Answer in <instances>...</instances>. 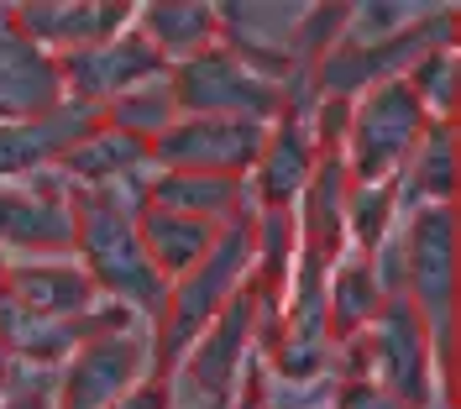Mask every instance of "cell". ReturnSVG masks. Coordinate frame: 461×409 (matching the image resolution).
<instances>
[{
    "label": "cell",
    "instance_id": "obj_1",
    "mask_svg": "<svg viewBox=\"0 0 461 409\" xmlns=\"http://www.w3.org/2000/svg\"><path fill=\"white\" fill-rule=\"evenodd\" d=\"M142 204L147 200H121L115 189H74V263L95 278L100 299L158 325L168 310V278L152 268L137 236Z\"/></svg>",
    "mask_w": 461,
    "mask_h": 409
},
{
    "label": "cell",
    "instance_id": "obj_2",
    "mask_svg": "<svg viewBox=\"0 0 461 409\" xmlns=\"http://www.w3.org/2000/svg\"><path fill=\"white\" fill-rule=\"evenodd\" d=\"M252 215L258 210L226 221L221 236H215V247L204 252V263L168 284V310H163V321L152 325V368L163 378H173V368L184 362V351L194 347V336L226 310L230 294L252 278Z\"/></svg>",
    "mask_w": 461,
    "mask_h": 409
},
{
    "label": "cell",
    "instance_id": "obj_3",
    "mask_svg": "<svg viewBox=\"0 0 461 409\" xmlns=\"http://www.w3.org/2000/svg\"><path fill=\"white\" fill-rule=\"evenodd\" d=\"M152 368V325L126 304H95L85 315V341L58 368V409H111Z\"/></svg>",
    "mask_w": 461,
    "mask_h": 409
},
{
    "label": "cell",
    "instance_id": "obj_4",
    "mask_svg": "<svg viewBox=\"0 0 461 409\" xmlns=\"http://www.w3.org/2000/svg\"><path fill=\"white\" fill-rule=\"evenodd\" d=\"M336 357H357L346 362V378H373L388 394H399L409 409H430L435 404V378H440V362H435V336L430 325L420 321V310L388 294L377 321L336 347Z\"/></svg>",
    "mask_w": 461,
    "mask_h": 409
},
{
    "label": "cell",
    "instance_id": "obj_5",
    "mask_svg": "<svg viewBox=\"0 0 461 409\" xmlns=\"http://www.w3.org/2000/svg\"><path fill=\"white\" fill-rule=\"evenodd\" d=\"M399 294L420 310L435 336L440 378L451 373V315H456V210L451 204H420L393 247Z\"/></svg>",
    "mask_w": 461,
    "mask_h": 409
},
{
    "label": "cell",
    "instance_id": "obj_6",
    "mask_svg": "<svg viewBox=\"0 0 461 409\" xmlns=\"http://www.w3.org/2000/svg\"><path fill=\"white\" fill-rule=\"evenodd\" d=\"M425 105L409 89V79H388L373 85L351 100L341 137V163L351 184H393L403 174V163L414 158V147L425 137Z\"/></svg>",
    "mask_w": 461,
    "mask_h": 409
},
{
    "label": "cell",
    "instance_id": "obj_7",
    "mask_svg": "<svg viewBox=\"0 0 461 409\" xmlns=\"http://www.w3.org/2000/svg\"><path fill=\"white\" fill-rule=\"evenodd\" d=\"M451 37H456V11H451V5H435V11H425L414 27L393 32V37H383V42H336V48L310 68L315 100H357L362 89L403 79L425 53L451 48Z\"/></svg>",
    "mask_w": 461,
    "mask_h": 409
},
{
    "label": "cell",
    "instance_id": "obj_8",
    "mask_svg": "<svg viewBox=\"0 0 461 409\" xmlns=\"http://www.w3.org/2000/svg\"><path fill=\"white\" fill-rule=\"evenodd\" d=\"M168 95L178 116H236V121H262V126H273L288 105V85L247 68L221 42L194 53V59L173 63Z\"/></svg>",
    "mask_w": 461,
    "mask_h": 409
},
{
    "label": "cell",
    "instance_id": "obj_9",
    "mask_svg": "<svg viewBox=\"0 0 461 409\" xmlns=\"http://www.w3.org/2000/svg\"><path fill=\"white\" fill-rule=\"evenodd\" d=\"M258 331H262V299L252 289V278H247L226 299V310L194 336V347L184 351V362L173 368V383H189L194 388V409H230L236 404L247 368L258 362L252 357Z\"/></svg>",
    "mask_w": 461,
    "mask_h": 409
},
{
    "label": "cell",
    "instance_id": "obj_10",
    "mask_svg": "<svg viewBox=\"0 0 461 409\" xmlns=\"http://www.w3.org/2000/svg\"><path fill=\"white\" fill-rule=\"evenodd\" d=\"M267 126L262 121H236V116H173L163 126L147 163H158V174H215V178H247L258 168Z\"/></svg>",
    "mask_w": 461,
    "mask_h": 409
},
{
    "label": "cell",
    "instance_id": "obj_11",
    "mask_svg": "<svg viewBox=\"0 0 461 409\" xmlns=\"http://www.w3.org/2000/svg\"><path fill=\"white\" fill-rule=\"evenodd\" d=\"M68 258L74 252V184L37 174L27 184H0V252Z\"/></svg>",
    "mask_w": 461,
    "mask_h": 409
},
{
    "label": "cell",
    "instance_id": "obj_12",
    "mask_svg": "<svg viewBox=\"0 0 461 409\" xmlns=\"http://www.w3.org/2000/svg\"><path fill=\"white\" fill-rule=\"evenodd\" d=\"M58 74H63V95L68 100H85L95 111H105L111 100L152 85V79H163L168 63L152 53V42H147L142 32L126 27V32H115V37H105V42H95V48L63 53Z\"/></svg>",
    "mask_w": 461,
    "mask_h": 409
},
{
    "label": "cell",
    "instance_id": "obj_13",
    "mask_svg": "<svg viewBox=\"0 0 461 409\" xmlns=\"http://www.w3.org/2000/svg\"><path fill=\"white\" fill-rule=\"evenodd\" d=\"M63 95V74L58 59L42 53L32 37L16 27V5H0V121H37L58 111Z\"/></svg>",
    "mask_w": 461,
    "mask_h": 409
},
{
    "label": "cell",
    "instance_id": "obj_14",
    "mask_svg": "<svg viewBox=\"0 0 461 409\" xmlns=\"http://www.w3.org/2000/svg\"><path fill=\"white\" fill-rule=\"evenodd\" d=\"M100 126V111L85 100H63L58 111L37 121H0V184L37 178L63 163V152L79 142L85 132Z\"/></svg>",
    "mask_w": 461,
    "mask_h": 409
},
{
    "label": "cell",
    "instance_id": "obj_15",
    "mask_svg": "<svg viewBox=\"0 0 461 409\" xmlns=\"http://www.w3.org/2000/svg\"><path fill=\"white\" fill-rule=\"evenodd\" d=\"M131 16H137V5H126V0H85V5H74V0H37V5H16V27L22 37H32L42 53H79V48H95V42H105L115 32L131 27Z\"/></svg>",
    "mask_w": 461,
    "mask_h": 409
},
{
    "label": "cell",
    "instance_id": "obj_16",
    "mask_svg": "<svg viewBox=\"0 0 461 409\" xmlns=\"http://www.w3.org/2000/svg\"><path fill=\"white\" fill-rule=\"evenodd\" d=\"M0 294H11L16 304H27L37 315H53V321H79L95 304H105L95 278L68 258H22V263H5L0 273Z\"/></svg>",
    "mask_w": 461,
    "mask_h": 409
},
{
    "label": "cell",
    "instance_id": "obj_17",
    "mask_svg": "<svg viewBox=\"0 0 461 409\" xmlns=\"http://www.w3.org/2000/svg\"><path fill=\"white\" fill-rule=\"evenodd\" d=\"M79 341H85V315L79 321H53V315H37L27 304H16L11 294H0V351L11 362L63 368Z\"/></svg>",
    "mask_w": 461,
    "mask_h": 409
},
{
    "label": "cell",
    "instance_id": "obj_18",
    "mask_svg": "<svg viewBox=\"0 0 461 409\" xmlns=\"http://www.w3.org/2000/svg\"><path fill=\"white\" fill-rule=\"evenodd\" d=\"M137 236H142L147 258L163 278H184L204 263V252L215 247L221 226H210L200 215H178V210H163V204H142L137 210Z\"/></svg>",
    "mask_w": 461,
    "mask_h": 409
},
{
    "label": "cell",
    "instance_id": "obj_19",
    "mask_svg": "<svg viewBox=\"0 0 461 409\" xmlns=\"http://www.w3.org/2000/svg\"><path fill=\"white\" fill-rule=\"evenodd\" d=\"M383 299H388V284H383L377 258L351 252V258H336V263H330V278H325V315H330L336 347L351 341V336H362V331L377 321Z\"/></svg>",
    "mask_w": 461,
    "mask_h": 409
},
{
    "label": "cell",
    "instance_id": "obj_20",
    "mask_svg": "<svg viewBox=\"0 0 461 409\" xmlns=\"http://www.w3.org/2000/svg\"><path fill=\"white\" fill-rule=\"evenodd\" d=\"M142 163H147V142L142 137H131V132H121V126H105V121H100L95 132H85L79 142L63 152L58 174L68 178L74 189H111V184H126Z\"/></svg>",
    "mask_w": 461,
    "mask_h": 409
},
{
    "label": "cell",
    "instance_id": "obj_21",
    "mask_svg": "<svg viewBox=\"0 0 461 409\" xmlns=\"http://www.w3.org/2000/svg\"><path fill=\"white\" fill-rule=\"evenodd\" d=\"M137 32L152 42V53L168 63H184L215 48L221 42V22H215V5H200V0H163V5H137Z\"/></svg>",
    "mask_w": 461,
    "mask_h": 409
},
{
    "label": "cell",
    "instance_id": "obj_22",
    "mask_svg": "<svg viewBox=\"0 0 461 409\" xmlns=\"http://www.w3.org/2000/svg\"><path fill=\"white\" fill-rule=\"evenodd\" d=\"M147 204H163L178 215H200L210 226H226L236 215L258 210L247 195V178H215V174H158L147 184Z\"/></svg>",
    "mask_w": 461,
    "mask_h": 409
},
{
    "label": "cell",
    "instance_id": "obj_23",
    "mask_svg": "<svg viewBox=\"0 0 461 409\" xmlns=\"http://www.w3.org/2000/svg\"><path fill=\"white\" fill-rule=\"evenodd\" d=\"M399 189L420 195L425 204H451L456 195V121H430L414 158L403 163Z\"/></svg>",
    "mask_w": 461,
    "mask_h": 409
},
{
    "label": "cell",
    "instance_id": "obj_24",
    "mask_svg": "<svg viewBox=\"0 0 461 409\" xmlns=\"http://www.w3.org/2000/svg\"><path fill=\"white\" fill-rule=\"evenodd\" d=\"M399 178L393 184H351L346 195V236L357 241L362 258H377L388 247V232H393V215H399Z\"/></svg>",
    "mask_w": 461,
    "mask_h": 409
},
{
    "label": "cell",
    "instance_id": "obj_25",
    "mask_svg": "<svg viewBox=\"0 0 461 409\" xmlns=\"http://www.w3.org/2000/svg\"><path fill=\"white\" fill-rule=\"evenodd\" d=\"M173 95H168V74L163 79H152V85L131 89V95H121V100H111L105 111H100V121L105 126H121V132H131V137H142L147 147H152V137L163 132V126H173Z\"/></svg>",
    "mask_w": 461,
    "mask_h": 409
},
{
    "label": "cell",
    "instance_id": "obj_26",
    "mask_svg": "<svg viewBox=\"0 0 461 409\" xmlns=\"http://www.w3.org/2000/svg\"><path fill=\"white\" fill-rule=\"evenodd\" d=\"M403 79H409V89L420 95V105H425V116L430 121H451L456 116V53H451V48L425 53Z\"/></svg>",
    "mask_w": 461,
    "mask_h": 409
},
{
    "label": "cell",
    "instance_id": "obj_27",
    "mask_svg": "<svg viewBox=\"0 0 461 409\" xmlns=\"http://www.w3.org/2000/svg\"><path fill=\"white\" fill-rule=\"evenodd\" d=\"M336 409H409V404L373 378H341L336 383Z\"/></svg>",
    "mask_w": 461,
    "mask_h": 409
},
{
    "label": "cell",
    "instance_id": "obj_28",
    "mask_svg": "<svg viewBox=\"0 0 461 409\" xmlns=\"http://www.w3.org/2000/svg\"><path fill=\"white\" fill-rule=\"evenodd\" d=\"M173 394H178V383L163 378V373H152V378H142L131 394H121L111 409H173Z\"/></svg>",
    "mask_w": 461,
    "mask_h": 409
},
{
    "label": "cell",
    "instance_id": "obj_29",
    "mask_svg": "<svg viewBox=\"0 0 461 409\" xmlns=\"http://www.w3.org/2000/svg\"><path fill=\"white\" fill-rule=\"evenodd\" d=\"M230 409H267V394H262V362L247 368V378H241V394H236V404Z\"/></svg>",
    "mask_w": 461,
    "mask_h": 409
},
{
    "label": "cell",
    "instance_id": "obj_30",
    "mask_svg": "<svg viewBox=\"0 0 461 409\" xmlns=\"http://www.w3.org/2000/svg\"><path fill=\"white\" fill-rule=\"evenodd\" d=\"M11 368H16V362H11V357L0 351V394H5V383H11Z\"/></svg>",
    "mask_w": 461,
    "mask_h": 409
},
{
    "label": "cell",
    "instance_id": "obj_31",
    "mask_svg": "<svg viewBox=\"0 0 461 409\" xmlns=\"http://www.w3.org/2000/svg\"><path fill=\"white\" fill-rule=\"evenodd\" d=\"M173 409H194V404H173Z\"/></svg>",
    "mask_w": 461,
    "mask_h": 409
}]
</instances>
